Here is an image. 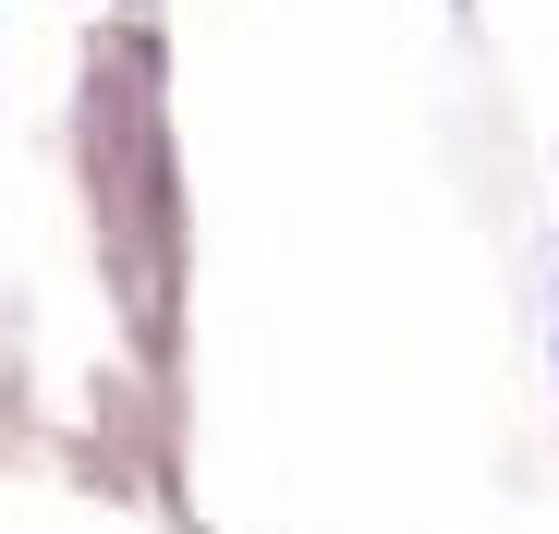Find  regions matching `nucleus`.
Instances as JSON below:
<instances>
[]
</instances>
